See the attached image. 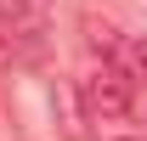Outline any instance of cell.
<instances>
[{
  "label": "cell",
  "mask_w": 147,
  "mask_h": 141,
  "mask_svg": "<svg viewBox=\"0 0 147 141\" xmlns=\"http://www.w3.org/2000/svg\"><path fill=\"white\" fill-rule=\"evenodd\" d=\"M79 102H85V119L108 124V119H125L130 102H136V90H130V73L119 62H102L96 73L79 79Z\"/></svg>",
  "instance_id": "1"
},
{
  "label": "cell",
  "mask_w": 147,
  "mask_h": 141,
  "mask_svg": "<svg viewBox=\"0 0 147 141\" xmlns=\"http://www.w3.org/2000/svg\"><path fill=\"white\" fill-rule=\"evenodd\" d=\"M113 56H119V68H125L130 79H147V40L142 34H119V51Z\"/></svg>",
  "instance_id": "2"
}]
</instances>
